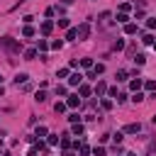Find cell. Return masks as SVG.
<instances>
[{
  "instance_id": "6da1fadb",
  "label": "cell",
  "mask_w": 156,
  "mask_h": 156,
  "mask_svg": "<svg viewBox=\"0 0 156 156\" xmlns=\"http://www.w3.org/2000/svg\"><path fill=\"white\" fill-rule=\"evenodd\" d=\"M0 46L5 51H10V54H20V49H22V44L17 39H12V37H0Z\"/></svg>"
},
{
  "instance_id": "7a4b0ae2",
  "label": "cell",
  "mask_w": 156,
  "mask_h": 156,
  "mask_svg": "<svg viewBox=\"0 0 156 156\" xmlns=\"http://www.w3.org/2000/svg\"><path fill=\"white\" fill-rule=\"evenodd\" d=\"M88 34H90V22H83L78 27V42H85Z\"/></svg>"
},
{
  "instance_id": "3957f363",
  "label": "cell",
  "mask_w": 156,
  "mask_h": 156,
  "mask_svg": "<svg viewBox=\"0 0 156 156\" xmlns=\"http://www.w3.org/2000/svg\"><path fill=\"white\" fill-rule=\"evenodd\" d=\"M139 129H141L139 122H132V125H127V127H125V132H127V134H137Z\"/></svg>"
},
{
  "instance_id": "277c9868",
  "label": "cell",
  "mask_w": 156,
  "mask_h": 156,
  "mask_svg": "<svg viewBox=\"0 0 156 156\" xmlns=\"http://www.w3.org/2000/svg\"><path fill=\"white\" fill-rule=\"evenodd\" d=\"M80 80H83V76H80V73H73V76L69 78V83L71 85H80Z\"/></svg>"
},
{
  "instance_id": "5b68a950",
  "label": "cell",
  "mask_w": 156,
  "mask_h": 156,
  "mask_svg": "<svg viewBox=\"0 0 156 156\" xmlns=\"http://www.w3.org/2000/svg\"><path fill=\"white\" fill-rule=\"evenodd\" d=\"M66 105H69V107H78V105H80V98H78V95H71Z\"/></svg>"
},
{
  "instance_id": "8992f818",
  "label": "cell",
  "mask_w": 156,
  "mask_h": 156,
  "mask_svg": "<svg viewBox=\"0 0 156 156\" xmlns=\"http://www.w3.org/2000/svg\"><path fill=\"white\" fill-rule=\"evenodd\" d=\"M105 90H107V85L103 83V80H98V85H95V93H98V95H103Z\"/></svg>"
},
{
  "instance_id": "52a82bcc",
  "label": "cell",
  "mask_w": 156,
  "mask_h": 156,
  "mask_svg": "<svg viewBox=\"0 0 156 156\" xmlns=\"http://www.w3.org/2000/svg\"><path fill=\"white\" fill-rule=\"evenodd\" d=\"M27 78H29L27 73H17V76H15V83H17V85H20V83H27Z\"/></svg>"
},
{
  "instance_id": "ba28073f",
  "label": "cell",
  "mask_w": 156,
  "mask_h": 156,
  "mask_svg": "<svg viewBox=\"0 0 156 156\" xmlns=\"http://www.w3.org/2000/svg\"><path fill=\"white\" fill-rule=\"evenodd\" d=\"M78 151H80V156H88V154H90V146H88V144H80Z\"/></svg>"
},
{
  "instance_id": "9c48e42d",
  "label": "cell",
  "mask_w": 156,
  "mask_h": 156,
  "mask_svg": "<svg viewBox=\"0 0 156 156\" xmlns=\"http://www.w3.org/2000/svg\"><path fill=\"white\" fill-rule=\"evenodd\" d=\"M125 32H127V34H134V32H137V24H129V22H127V24H125Z\"/></svg>"
},
{
  "instance_id": "30bf717a",
  "label": "cell",
  "mask_w": 156,
  "mask_h": 156,
  "mask_svg": "<svg viewBox=\"0 0 156 156\" xmlns=\"http://www.w3.org/2000/svg\"><path fill=\"white\" fill-rule=\"evenodd\" d=\"M34 56H37V51H34V49H27V51H24V59H27V61H32Z\"/></svg>"
},
{
  "instance_id": "8fae6325",
  "label": "cell",
  "mask_w": 156,
  "mask_h": 156,
  "mask_svg": "<svg viewBox=\"0 0 156 156\" xmlns=\"http://www.w3.org/2000/svg\"><path fill=\"white\" fill-rule=\"evenodd\" d=\"M51 27H54L51 22H44V24H42V34H49V32H51Z\"/></svg>"
},
{
  "instance_id": "7c38bea8",
  "label": "cell",
  "mask_w": 156,
  "mask_h": 156,
  "mask_svg": "<svg viewBox=\"0 0 156 156\" xmlns=\"http://www.w3.org/2000/svg\"><path fill=\"white\" fill-rule=\"evenodd\" d=\"M129 88H132V90H134V93H137V90H139V88H141V80H139V78H137V80H132V83H129Z\"/></svg>"
},
{
  "instance_id": "4fadbf2b",
  "label": "cell",
  "mask_w": 156,
  "mask_h": 156,
  "mask_svg": "<svg viewBox=\"0 0 156 156\" xmlns=\"http://www.w3.org/2000/svg\"><path fill=\"white\" fill-rule=\"evenodd\" d=\"M73 134H76V137H78V134H83V125H78V122H76V125H73Z\"/></svg>"
},
{
  "instance_id": "5bb4252c",
  "label": "cell",
  "mask_w": 156,
  "mask_h": 156,
  "mask_svg": "<svg viewBox=\"0 0 156 156\" xmlns=\"http://www.w3.org/2000/svg\"><path fill=\"white\" fill-rule=\"evenodd\" d=\"M34 100H37V103H44V100H46V93H44V90H39Z\"/></svg>"
},
{
  "instance_id": "9a60e30c",
  "label": "cell",
  "mask_w": 156,
  "mask_h": 156,
  "mask_svg": "<svg viewBox=\"0 0 156 156\" xmlns=\"http://www.w3.org/2000/svg\"><path fill=\"white\" fill-rule=\"evenodd\" d=\"M24 37H34V27L27 24V27H24Z\"/></svg>"
},
{
  "instance_id": "2e32d148",
  "label": "cell",
  "mask_w": 156,
  "mask_h": 156,
  "mask_svg": "<svg viewBox=\"0 0 156 156\" xmlns=\"http://www.w3.org/2000/svg\"><path fill=\"white\" fill-rule=\"evenodd\" d=\"M80 95L88 98V95H90V88H88V85H80Z\"/></svg>"
},
{
  "instance_id": "e0dca14e",
  "label": "cell",
  "mask_w": 156,
  "mask_h": 156,
  "mask_svg": "<svg viewBox=\"0 0 156 156\" xmlns=\"http://www.w3.org/2000/svg\"><path fill=\"white\" fill-rule=\"evenodd\" d=\"M100 22H103V24L110 22V12H103V15H100Z\"/></svg>"
},
{
  "instance_id": "ac0fdd59",
  "label": "cell",
  "mask_w": 156,
  "mask_h": 156,
  "mask_svg": "<svg viewBox=\"0 0 156 156\" xmlns=\"http://www.w3.org/2000/svg\"><path fill=\"white\" fill-rule=\"evenodd\" d=\"M127 20H129V17H127L125 12H120V15H117V22H122V24H127Z\"/></svg>"
},
{
  "instance_id": "d6986e66",
  "label": "cell",
  "mask_w": 156,
  "mask_h": 156,
  "mask_svg": "<svg viewBox=\"0 0 156 156\" xmlns=\"http://www.w3.org/2000/svg\"><path fill=\"white\" fill-rule=\"evenodd\" d=\"M127 76H129L127 71H117V80H127Z\"/></svg>"
},
{
  "instance_id": "ffe728a7",
  "label": "cell",
  "mask_w": 156,
  "mask_h": 156,
  "mask_svg": "<svg viewBox=\"0 0 156 156\" xmlns=\"http://www.w3.org/2000/svg\"><path fill=\"white\" fill-rule=\"evenodd\" d=\"M78 37V29H69V34H66V39H76Z\"/></svg>"
},
{
  "instance_id": "44dd1931",
  "label": "cell",
  "mask_w": 156,
  "mask_h": 156,
  "mask_svg": "<svg viewBox=\"0 0 156 156\" xmlns=\"http://www.w3.org/2000/svg\"><path fill=\"white\" fill-rule=\"evenodd\" d=\"M146 90H156V80H146Z\"/></svg>"
},
{
  "instance_id": "7402d4cb",
  "label": "cell",
  "mask_w": 156,
  "mask_h": 156,
  "mask_svg": "<svg viewBox=\"0 0 156 156\" xmlns=\"http://www.w3.org/2000/svg\"><path fill=\"white\" fill-rule=\"evenodd\" d=\"M37 137H46V127H37Z\"/></svg>"
},
{
  "instance_id": "603a6c76",
  "label": "cell",
  "mask_w": 156,
  "mask_h": 156,
  "mask_svg": "<svg viewBox=\"0 0 156 156\" xmlns=\"http://www.w3.org/2000/svg\"><path fill=\"white\" fill-rule=\"evenodd\" d=\"M61 146L69 149V146H71V139H69V137H64V139H61Z\"/></svg>"
},
{
  "instance_id": "cb8c5ba5",
  "label": "cell",
  "mask_w": 156,
  "mask_h": 156,
  "mask_svg": "<svg viewBox=\"0 0 156 156\" xmlns=\"http://www.w3.org/2000/svg\"><path fill=\"white\" fill-rule=\"evenodd\" d=\"M54 110H56V112H64L66 105H64V103H56V105H54Z\"/></svg>"
},
{
  "instance_id": "d4e9b609",
  "label": "cell",
  "mask_w": 156,
  "mask_h": 156,
  "mask_svg": "<svg viewBox=\"0 0 156 156\" xmlns=\"http://www.w3.org/2000/svg\"><path fill=\"white\" fill-rule=\"evenodd\" d=\"M59 141H61V139L56 137V134H49V144H59Z\"/></svg>"
},
{
  "instance_id": "484cf974",
  "label": "cell",
  "mask_w": 156,
  "mask_h": 156,
  "mask_svg": "<svg viewBox=\"0 0 156 156\" xmlns=\"http://www.w3.org/2000/svg\"><path fill=\"white\" fill-rule=\"evenodd\" d=\"M141 42H144V44H154V37H151V34H144V39H141Z\"/></svg>"
},
{
  "instance_id": "4316f807",
  "label": "cell",
  "mask_w": 156,
  "mask_h": 156,
  "mask_svg": "<svg viewBox=\"0 0 156 156\" xmlns=\"http://www.w3.org/2000/svg\"><path fill=\"white\" fill-rule=\"evenodd\" d=\"M93 156H105V149H103V146H98L95 151H93Z\"/></svg>"
},
{
  "instance_id": "83f0119b",
  "label": "cell",
  "mask_w": 156,
  "mask_h": 156,
  "mask_svg": "<svg viewBox=\"0 0 156 156\" xmlns=\"http://www.w3.org/2000/svg\"><path fill=\"white\" fill-rule=\"evenodd\" d=\"M80 64H83L85 69H90V66H93V61H90V59H80Z\"/></svg>"
},
{
  "instance_id": "f1b7e54d",
  "label": "cell",
  "mask_w": 156,
  "mask_h": 156,
  "mask_svg": "<svg viewBox=\"0 0 156 156\" xmlns=\"http://www.w3.org/2000/svg\"><path fill=\"white\" fill-rule=\"evenodd\" d=\"M46 46H49V44H46L44 39H39V51H46Z\"/></svg>"
},
{
  "instance_id": "f546056e",
  "label": "cell",
  "mask_w": 156,
  "mask_h": 156,
  "mask_svg": "<svg viewBox=\"0 0 156 156\" xmlns=\"http://www.w3.org/2000/svg\"><path fill=\"white\" fill-rule=\"evenodd\" d=\"M134 61H137V64L141 66V64H144V61H146V59H144V54H137V59H134Z\"/></svg>"
},
{
  "instance_id": "4dcf8cb0",
  "label": "cell",
  "mask_w": 156,
  "mask_h": 156,
  "mask_svg": "<svg viewBox=\"0 0 156 156\" xmlns=\"http://www.w3.org/2000/svg\"><path fill=\"white\" fill-rule=\"evenodd\" d=\"M100 105H103L105 110H110V107H112V100H103V103H100Z\"/></svg>"
},
{
  "instance_id": "1f68e13d",
  "label": "cell",
  "mask_w": 156,
  "mask_h": 156,
  "mask_svg": "<svg viewBox=\"0 0 156 156\" xmlns=\"http://www.w3.org/2000/svg\"><path fill=\"white\" fill-rule=\"evenodd\" d=\"M122 46H125V42H122V39H117V42L112 44V49H122Z\"/></svg>"
},
{
  "instance_id": "d6a6232c",
  "label": "cell",
  "mask_w": 156,
  "mask_h": 156,
  "mask_svg": "<svg viewBox=\"0 0 156 156\" xmlns=\"http://www.w3.org/2000/svg\"><path fill=\"white\" fill-rule=\"evenodd\" d=\"M112 139H115V144H120V141H122V132H117V134H112Z\"/></svg>"
},
{
  "instance_id": "836d02e7",
  "label": "cell",
  "mask_w": 156,
  "mask_h": 156,
  "mask_svg": "<svg viewBox=\"0 0 156 156\" xmlns=\"http://www.w3.org/2000/svg\"><path fill=\"white\" fill-rule=\"evenodd\" d=\"M132 100H134V103H141V100H144V95H141V93H139V90H137V95H134V98H132Z\"/></svg>"
},
{
  "instance_id": "e575fe53",
  "label": "cell",
  "mask_w": 156,
  "mask_h": 156,
  "mask_svg": "<svg viewBox=\"0 0 156 156\" xmlns=\"http://www.w3.org/2000/svg\"><path fill=\"white\" fill-rule=\"evenodd\" d=\"M146 27H149V29H154V27H156V20H149V22H146Z\"/></svg>"
},
{
  "instance_id": "d590c367",
  "label": "cell",
  "mask_w": 156,
  "mask_h": 156,
  "mask_svg": "<svg viewBox=\"0 0 156 156\" xmlns=\"http://www.w3.org/2000/svg\"><path fill=\"white\" fill-rule=\"evenodd\" d=\"M27 156H37V146H34V149H32V151H29V154H27Z\"/></svg>"
},
{
  "instance_id": "8d00e7d4",
  "label": "cell",
  "mask_w": 156,
  "mask_h": 156,
  "mask_svg": "<svg viewBox=\"0 0 156 156\" xmlns=\"http://www.w3.org/2000/svg\"><path fill=\"white\" fill-rule=\"evenodd\" d=\"M71 3H73V0H64V5H71Z\"/></svg>"
},
{
  "instance_id": "74e56055",
  "label": "cell",
  "mask_w": 156,
  "mask_h": 156,
  "mask_svg": "<svg viewBox=\"0 0 156 156\" xmlns=\"http://www.w3.org/2000/svg\"><path fill=\"white\" fill-rule=\"evenodd\" d=\"M3 93H5V88H3V85H0V95H3Z\"/></svg>"
},
{
  "instance_id": "f35d334b",
  "label": "cell",
  "mask_w": 156,
  "mask_h": 156,
  "mask_svg": "<svg viewBox=\"0 0 156 156\" xmlns=\"http://www.w3.org/2000/svg\"><path fill=\"white\" fill-rule=\"evenodd\" d=\"M3 156H10V154H3Z\"/></svg>"
},
{
  "instance_id": "ab89813d",
  "label": "cell",
  "mask_w": 156,
  "mask_h": 156,
  "mask_svg": "<svg viewBox=\"0 0 156 156\" xmlns=\"http://www.w3.org/2000/svg\"><path fill=\"white\" fill-rule=\"evenodd\" d=\"M154 49H156V44H154Z\"/></svg>"
}]
</instances>
